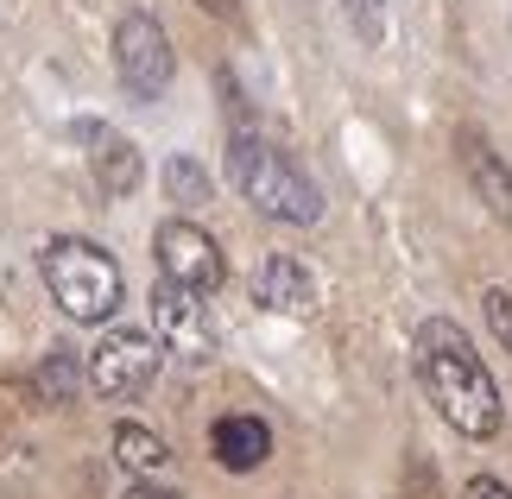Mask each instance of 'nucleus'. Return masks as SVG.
I'll list each match as a JSON object with an SVG mask.
<instances>
[{"instance_id":"obj_1","label":"nucleus","mask_w":512,"mask_h":499,"mask_svg":"<svg viewBox=\"0 0 512 499\" xmlns=\"http://www.w3.org/2000/svg\"><path fill=\"white\" fill-rule=\"evenodd\" d=\"M411 367H418V386L424 398L437 405V417L456 436L468 443H487V436H500L506 424V405H500V386L487 361L475 354L462 323H449V316H430L418 329V342H411Z\"/></svg>"},{"instance_id":"obj_2","label":"nucleus","mask_w":512,"mask_h":499,"mask_svg":"<svg viewBox=\"0 0 512 499\" xmlns=\"http://www.w3.org/2000/svg\"><path fill=\"white\" fill-rule=\"evenodd\" d=\"M228 177H234V190H241L266 222H285V228L323 222L317 177H310L291 152H279L272 139H260L253 127H234L228 133Z\"/></svg>"},{"instance_id":"obj_3","label":"nucleus","mask_w":512,"mask_h":499,"mask_svg":"<svg viewBox=\"0 0 512 499\" xmlns=\"http://www.w3.org/2000/svg\"><path fill=\"white\" fill-rule=\"evenodd\" d=\"M38 278H45L51 304L64 310L70 323H95V329H102L127 297V278L114 266V253L83 241V234H57V241L38 247Z\"/></svg>"},{"instance_id":"obj_4","label":"nucleus","mask_w":512,"mask_h":499,"mask_svg":"<svg viewBox=\"0 0 512 499\" xmlns=\"http://www.w3.org/2000/svg\"><path fill=\"white\" fill-rule=\"evenodd\" d=\"M159 367H165V342L152 329H108L102 342L89 348L83 379H89V392L108 398V405H127V398L152 392Z\"/></svg>"},{"instance_id":"obj_5","label":"nucleus","mask_w":512,"mask_h":499,"mask_svg":"<svg viewBox=\"0 0 512 499\" xmlns=\"http://www.w3.org/2000/svg\"><path fill=\"white\" fill-rule=\"evenodd\" d=\"M114 76H121V89L133 102H159L177 76V51H171L165 26L140 7L121 13V26H114Z\"/></svg>"},{"instance_id":"obj_6","label":"nucleus","mask_w":512,"mask_h":499,"mask_svg":"<svg viewBox=\"0 0 512 499\" xmlns=\"http://www.w3.org/2000/svg\"><path fill=\"white\" fill-rule=\"evenodd\" d=\"M152 253H159V278H171V285H184L196 297L222 291V247H215V234H203L196 222H184V215H171V222H159V234H152Z\"/></svg>"},{"instance_id":"obj_7","label":"nucleus","mask_w":512,"mask_h":499,"mask_svg":"<svg viewBox=\"0 0 512 499\" xmlns=\"http://www.w3.org/2000/svg\"><path fill=\"white\" fill-rule=\"evenodd\" d=\"M152 335H159L165 348H177L184 361H209L215 354V329L203 316V297L159 278V291H152Z\"/></svg>"},{"instance_id":"obj_8","label":"nucleus","mask_w":512,"mask_h":499,"mask_svg":"<svg viewBox=\"0 0 512 499\" xmlns=\"http://www.w3.org/2000/svg\"><path fill=\"white\" fill-rule=\"evenodd\" d=\"M456 158H462L468 190H475L481 203H487V215L512 228V165L494 152V139L475 133V127H462V133H456Z\"/></svg>"},{"instance_id":"obj_9","label":"nucleus","mask_w":512,"mask_h":499,"mask_svg":"<svg viewBox=\"0 0 512 499\" xmlns=\"http://www.w3.org/2000/svg\"><path fill=\"white\" fill-rule=\"evenodd\" d=\"M253 304L272 310V316H310L317 310V278H310L304 259L266 253L260 266H253Z\"/></svg>"},{"instance_id":"obj_10","label":"nucleus","mask_w":512,"mask_h":499,"mask_svg":"<svg viewBox=\"0 0 512 499\" xmlns=\"http://www.w3.org/2000/svg\"><path fill=\"white\" fill-rule=\"evenodd\" d=\"M76 139L89 146V165H95V184H102V196H133V190H140L146 158H140V146H133L127 133H114V127H102V121H83V127H76Z\"/></svg>"},{"instance_id":"obj_11","label":"nucleus","mask_w":512,"mask_h":499,"mask_svg":"<svg viewBox=\"0 0 512 499\" xmlns=\"http://www.w3.org/2000/svg\"><path fill=\"white\" fill-rule=\"evenodd\" d=\"M209 449H215V462H222L228 474H253L272 455V430L260 424V417H222V424L209 430Z\"/></svg>"},{"instance_id":"obj_12","label":"nucleus","mask_w":512,"mask_h":499,"mask_svg":"<svg viewBox=\"0 0 512 499\" xmlns=\"http://www.w3.org/2000/svg\"><path fill=\"white\" fill-rule=\"evenodd\" d=\"M114 462L127 474H140V481H152V474L171 462V449H165V436H152L146 424H121L114 430Z\"/></svg>"},{"instance_id":"obj_13","label":"nucleus","mask_w":512,"mask_h":499,"mask_svg":"<svg viewBox=\"0 0 512 499\" xmlns=\"http://www.w3.org/2000/svg\"><path fill=\"white\" fill-rule=\"evenodd\" d=\"M165 196H171L177 209H203V203H209V171L196 165V158L171 152V158H165Z\"/></svg>"},{"instance_id":"obj_14","label":"nucleus","mask_w":512,"mask_h":499,"mask_svg":"<svg viewBox=\"0 0 512 499\" xmlns=\"http://www.w3.org/2000/svg\"><path fill=\"white\" fill-rule=\"evenodd\" d=\"M76 386H83V361H76L70 348H51V354H45V367H38V392H45L51 405H70Z\"/></svg>"},{"instance_id":"obj_15","label":"nucleus","mask_w":512,"mask_h":499,"mask_svg":"<svg viewBox=\"0 0 512 499\" xmlns=\"http://www.w3.org/2000/svg\"><path fill=\"white\" fill-rule=\"evenodd\" d=\"M342 13H348V26H354L361 45H386V19H392L386 0H342Z\"/></svg>"},{"instance_id":"obj_16","label":"nucleus","mask_w":512,"mask_h":499,"mask_svg":"<svg viewBox=\"0 0 512 499\" xmlns=\"http://www.w3.org/2000/svg\"><path fill=\"white\" fill-rule=\"evenodd\" d=\"M481 316H487V329H494V342L512 354V291L506 285H487L481 291Z\"/></svg>"},{"instance_id":"obj_17","label":"nucleus","mask_w":512,"mask_h":499,"mask_svg":"<svg viewBox=\"0 0 512 499\" xmlns=\"http://www.w3.org/2000/svg\"><path fill=\"white\" fill-rule=\"evenodd\" d=\"M462 499H512V487H506V481H494V474H475V481L462 487Z\"/></svg>"},{"instance_id":"obj_18","label":"nucleus","mask_w":512,"mask_h":499,"mask_svg":"<svg viewBox=\"0 0 512 499\" xmlns=\"http://www.w3.org/2000/svg\"><path fill=\"white\" fill-rule=\"evenodd\" d=\"M121 499H177V493H171V487H152V481H133Z\"/></svg>"},{"instance_id":"obj_19","label":"nucleus","mask_w":512,"mask_h":499,"mask_svg":"<svg viewBox=\"0 0 512 499\" xmlns=\"http://www.w3.org/2000/svg\"><path fill=\"white\" fill-rule=\"evenodd\" d=\"M196 7H203V13H215V19H228V13H234V0H196Z\"/></svg>"}]
</instances>
